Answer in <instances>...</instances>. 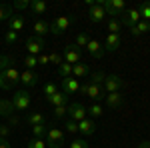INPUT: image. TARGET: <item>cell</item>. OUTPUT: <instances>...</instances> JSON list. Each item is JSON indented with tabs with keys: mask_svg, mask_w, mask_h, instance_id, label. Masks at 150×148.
Listing matches in <instances>:
<instances>
[{
	"mask_svg": "<svg viewBox=\"0 0 150 148\" xmlns=\"http://www.w3.org/2000/svg\"><path fill=\"white\" fill-rule=\"evenodd\" d=\"M80 92L84 94V96H88L90 100H94V102H100L102 98H106L104 88H102V86H98V84H92V82L82 84V86H80Z\"/></svg>",
	"mask_w": 150,
	"mask_h": 148,
	"instance_id": "6da1fadb",
	"label": "cell"
},
{
	"mask_svg": "<svg viewBox=\"0 0 150 148\" xmlns=\"http://www.w3.org/2000/svg\"><path fill=\"white\" fill-rule=\"evenodd\" d=\"M124 86H126V82L122 80V76H118V74H106L102 88L106 94H112V92H120Z\"/></svg>",
	"mask_w": 150,
	"mask_h": 148,
	"instance_id": "7a4b0ae2",
	"label": "cell"
},
{
	"mask_svg": "<svg viewBox=\"0 0 150 148\" xmlns=\"http://www.w3.org/2000/svg\"><path fill=\"white\" fill-rule=\"evenodd\" d=\"M72 22H74V16H58V18H54V20L50 22V32L54 36H60L62 32L68 30V26Z\"/></svg>",
	"mask_w": 150,
	"mask_h": 148,
	"instance_id": "3957f363",
	"label": "cell"
},
{
	"mask_svg": "<svg viewBox=\"0 0 150 148\" xmlns=\"http://www.w3.org/2000/svg\"><path fill=\"white\" fill-rule=\"evenodd\" d=\"M64 144V132L56 128V126H50L46 134V146L48 148H62Z\"/></svg>",
	"mask_w": 150,
	"mask_h": 148,
	"instance_id": "277c9868",
	"label": "cell"
},
{
	"mask_svg": "<svg viewBox=\"0 0 150 148\" xmlns=\"http://www.w3.org/2000/svg\"><path fill=\"white\" fill-rule=\"evenodd\" d=\"M30 94L28 90H16V94L12 96V104H14V110H20V112H26L30 108Z\"/></svg>",
	"mask_w": 150,
	"mask_h": 148,
	"instance_id": "5b68a950",
	"label": "cell"
},
{
	"mask_svg": "<svg viewBox=\"0 0 150 148\" xmlns=\"http://www.w3.org/2000/svg\"><path fill=\"white\" fill-rule=\"evenodd\" d=\"M44 48H46L44 38L30 36V38L26 40V50H28V54H30V56H38V54H42V50H44Z\"/></svg>",
	"mask_w": 150,
	"mask_h": 148,
	"instance_id": "8992f818",
	"label": "cell"
},
{
	"mask_svg": "<svg viewBox=\"0 0 150 148\" xmlns=\"http://www.w3.org/2000/svg\"><path fill=\"white\" fill-rule=\"evenodd\" d=\"M84 118H88L86 106H82L80 102L70 104V106H68V120H74V122H82Z\"/></svg>",
	"mask_w": 150,
	"mask_h": 148,
	"instance_id": "52a82bcc",
	"label": "cell"
},
{
	"mask_svg": "<svg viewBox=\"0 0 150 148\" xmlns=\"http://www.w3.org/2000/svg\"><path fill=\"white\" fill-rule=\"evenodd\" d=\"M82 58V48H78L76 44H68L64 48V62H68V64H78Z\"/></svg>",
	"mask_w": 150,
	"mask_h": 148,
	"instance_id": "ba28073f",
	"label": "cell"
},
{
	"mask_svg": "<svg viewBox=\"0 0 150 148\" xmlns=\"http://www.w3.org/2000/svg\"><path fill=\"white\" fill-rule=\"evenodd\" d=\"M80 90V80L74 78V76H68V78H62V92L66 96H72Z\"/></svg>",
	"mask_w": 150,
	"mask_h": 148,
	"instance_id": "9c48e42d",
	"label": "cell"
},
{
	"mask_svg": "<svg viewBox=\"0 0 150 148\" xmlns=\"http://www.w3.org/2000/svg\"><path fill=\"white\" fill-rule=\"evenodd\" d=\"M140 22V14L136 8H128V10H124V14L120 16V24H124V26H128V28H132L134 24Z\"/></svg>",
	"mask_w": 150,
	"mask_h": 148,
	"instance_id": "30bf717a",
	"label": "cell"
},
{
	"mask_svg": "<svg viewBox=\"0 0 150 148\" xmlns=\"http://www.w3.org/2000/svg\"><path fill=\"white\" fill-rule=\"evenodd\" d=\"M78 132L84 136H92L96 132V120L94 118H84L82 122H78Z\"/></svg>",
	"mask_w": 150,
	"mask_h": 148,
	"instance_id": "8fae6325",
	"label": "cell"
},
{
	"mask_svg": "<svg viewBox=\"0 0 150 148\" xmlns=\"http://www.w3.org/2000/svg\"><path fill=\"white\" fill-rule=\"evenodd\" d=\"M86 50H88V54L94 58H102L104 56V46L98 42V40H92L90 38V42L86 44Z\"/></svg>",
	"mask_w": 150,
	"mask_h": 148,
	"instance_id": "7c38bea8",
	"label": "cell"
},
{
	"mask_svg": "<svg viewBox=\"0 0 150 148\" xmlns=\"http://www.w3.org/2000/svg\"><path fill=\"white\" fill-rule=\"evenodd\" d=\"M120 42H122L120 34H108V36H106V42H104V50L114 52V50L120 48Z\"/></svg>",
	"mask_w": 150,
	"mask_h": 148,
	"instance_id": "4fadbf2b",
	"label": "cell"
},
{
	"mask_svg": "<svg viewBox=\"0 0 150 148\" xmlns=\"http://www.w3.org/2000/svg\"><path fill=\"white\" fill-rule=\"evenodd\" d=\"M106 106L108 108H120L122 102H124V96L120 94V92H112V94H106Z\"/></svg>",
	"mask_w": 150,
	"mask_h": 148,
	"instance_id": "5bb4252c",
	"label": "cell"
},
{
	"mask_svg": "<svg viewBox=\"0 0 150 148\" xmlns=\"http://www.w3.org/2000/svg\"><path fill=\"white\" fill-rule=\"evenodd\" d=\"M32 32H34V36H38V38H44V36L50 32V24H48L46 20H36L34 26H32Z\"/></svg>",
	"mask_w": 150,
	"mask_h": 148,
	"instance_id": "9a60e30c",
	"label": "cell"
},
{
	"mask_svg": "<svg viewBox=\"0 0 150 148\" xmlns=\"http://www.w3.org/2000/svg\"><path fill=\"white\" fill-rule=\"evenodd\" d=\"M88 16H90V20L92 22H102L104 16H106V12H104V8L96 2L94 6H90V10H88Z\"/></svg>",
	"mask_w": 150,
	"mask_h": 148,
	"instance_id": "2e32d148",
	"label": "cell"
},
{
	"mask_svg": "<svg viewBox=\"0 0 150 148\" xmlns=\"http://www.w3.org/2000/svg\"><path fill=\"white\" fill-rule=\"evenodd\" d=\"M46 100H48V104H50V106H54V108H56V106H66V100H68V96H66V94H64L62 90H58L56 94L48 96Z\"/></svg>",
	"mask_w": 150,
	"mask_h": 148,
	"instance_id": "e0dca14e",
	"label": "cell"
},
{
	"mask_svg": "<svg viewBox=\"0 0 150 148\" xmlns=\"http://www.w3.org/2000/svg\"><path fill=\"white\" fill-rule=\"evenodd\" d=\"M20 82L24 86H34L38 82V74L34 70H24V72H20Z\"/></svg>",
	"mask_w": 150,
	"mask_h": 148,
	"instance_id": "ac0fdd59",
	"label": "cell"
},
{
	"mask_svg": "<svg viewBox=\"0 0 150 148\" xmlns=\"http://www.w3.org/2000/svg\"><path fill=\"white\" fill-rule=\"evenodd\" d=\"M4 76H6V82H8V86H16L18 82H20V72L14 68V66H10V68L4 70Z\"/></svg>",
	"mask_w": 150,
	"mask_h": 148,
	"instance_id": "d6986e66",
	"label": "cell"
},
{
	"mask_svg": "<svg viewBox=\"0 0 150 148\" xmlns=\"http://www.w3.org/2000/svg\"><path fill=\"white\" fill-rule=\"evenodd\" d=\"M12 112H14V104H12V100L0 98V116H4V118H10Z\"/></svg>",
	"mask_w": 150,
	"mask_h": 148,
	"instance_id": "ffe728a7",
	"label": "cell"
},
{
	"mask_svg": "<svg viewBox=\"0 0 150 148\" xmlns=\"http://www.w3.org/2000/svg\"><path fill=\"white\" fill-rule=\"evenodd\" d=\"M146 32H150V22H146V20H140L138 24H134L130 28L132 36H140V34H146Z\"/></svg>",
	"mask_w": 150,
	"mask_h": 148,
	"instance_id": "44dd1931",
	"label": "cell"
},
{
	"mask_svg": "<svg viewBox=\"0 0 150 148\" xmlns=\"http://www.w3.org/2000/svg\"><path fill=\"white\" fill-rule=\"evenodd\" d=\"M26 122H28L30 126H38V124H44L46 118H44L42 112H28L26 114Z\"/></svg>",
	"mask_w": 150,
	"mask_h": 148,
	"instance_id": "7402d4cb",
	"label": "cell"
},
{
	"mask_svg": "<svg viewBox=\"0 0 150 148\" xmlns=\"http://www.w3.org/2000/svg\"><path fill=\"white\" fill-rule=\"evenodd\" d=\"M22 28H24V16H12L10 20H8V30L18 34Z\"/></svg>",
	"mask_w": 150,
	"mask_h": 148,
	"instance_id": "603a6c76",
	"label": "cell"
},
{
	"mask_svg": "<svg viewBox=\"0 0 150 148\" xmlns=\"http://www.w3.org/2000/svg\"><path fill=\"white\" fill-rule=\"evenodd\" d=\"M30 10L34 12V14H38V16H42V14H46L48 6L44 0H30Z\"/></svg>",
	"mask_w": 150,
	"mask_h": 148,
	"instance_id": "cb8c5ba5",
	"label": "cell"
},
{
	"mask_svg": "<svg viewBox=\"0 0 150 148\" xmlns=\"http://www.w3.org/2000/svg\"><path fill=\"white\" fill-rule=\"evenodd\" d=\"M86 74H88V64L78 62V64H74V66H72V76H74V78L80 80V78H84Z\"/></svg>",
	"mask_w": 150,
	"mask_h": 148,
	"instance_id": "d4e9b609",
	"label": "cell"
},
{
	"mask_svg": "<svg viewBox=\"0 0 150 148\" xmlns=\"http://www.w3.org/2000/svg\"><path fill=\"white\" fill-rule=\"evenodd\" d=\"M136 10H138V14H140V20H146V22H150V0L142 2Z\"/></svg>",
	"mask_w": 150,
	"mask_h": 148,
	"instance_id": "484cf974",
	"label": "cell"
},
{
	"mask_svg": "<svg viewBox=\"0 0 150 148\" xmlns=\"http://www.w3.org/2000/svg\"><path fill=\"white\" fill-rule=\"evenodd\" d=\"M86 112H88V116H90V118H100V116L104 114V108L98 102H94V104H90V106L86 108Z\"/></svg>",
	"mask_w": 150,
	"mask_h": 148,
	"instance_id": "4316f807",
	"label": "cell"
},
{
	"mask_svg": "<svg viewBox=\"0 0 150 148\" xmlns=\"http://www.w3.org/2000/svg\"><path fill=\"white\" fill-rule=\"evenodd\" d=\"M46 134H48V128H46V124H38V126H32V136L34 138H46Z\"/></svg>",
	"mask_w": 150,
	"mask_h": 148,
	"instance_id": "83f0119b",
	"label": "cell"
},
{
	"mask_svg": "<svg viewBox=\"0 0 150 148\" xmlns=\"http://www.w3.org/2000/svg\"><path fill=\"white\" fill-rule=\"evenodd\" d=\"M58 74H60L62 78H68V76H72V64H68V62H62V64L58 66Z\"/></svg>",
	"mask_w": 150,
	"mask_h": 148,
	"instance_id": "f1b7e54d",
	"label": "cell"
},
{
	"mask_svg": "<svg viewBox=\"0 0 150 148\" xmlns=\"http://www.w3.org/2000/svg\"><path fill=\"white\" fill-rule=\"evenodd\" d=\"M120 28H122V24H120L118 18H110V20H108V30H110V34H118Z\"/></svg>",
	"mask_w": 150,
	"mask_h": 148,
	"instance_id": "f546056e",
	"label": "cell"
},
{
	"mask_svg": "<svg viewBox=\"0 0 150 148\" xmlns=\"http://www.w3.org/2000/svg\"><path fill=\"white\" fill-rule=\"evenodd\" d=\"M4 42H6L8 46H14L16 42H18V34L12 32V30H6V32H4Z\"/></svg>",
	"mask_w": 150,
	"mask_h": 148,
	"instance_id": "4dcf8cb0",
	"label": "cell"
},
{
	"mask_svg": "<svg viewBox=\"0 0 150 148\" xmlns=\"http://www.w3.org/2000/svg\"><path fill=\"white\" fill-rule=\"evenodd\" d=\"M90 42V36H88V32H80V34L76 36V46L78 48H86V44Z\"/></svg>",
	"mask_w": 150,
	"mask_h": 148,
	"instance_id": "1f68e13d",
	"label": "cell"
},
{
	"mask_svg": "<svg viewBox=\"0 0 150 148\" xmlns=\"http://www.w3.org/2000/svg\"><path fill=\"white\" fill-rule=\"evenodd\" d=\"M12 16V8L10 6H0V22H4V20H10Z\"/></svg>",
	"mask_w": 150,
	"mask_h": 148,
	"instance_id": "d6a6232c",
	"label": "cell"
},
{
	"mask_svg": "<svg viewBox=\"0 0 150 148\" xmlns=\"http://www.w3.org/2000/svg\"><path fill=\"white\" fill-rule=\"evenodd\" d=\"M22 62H24V66H26V70H32V68H36V66H38V58H36V56H30V54L24 58Z\"/></svg>",
	"mask_w": 150,
	"mask_h": 148,
	"instance_id": "836d02e7",
	"label": "cell"
},
{
	"mask_svg": "<svg viewBox=\"0 0 150 148\" xmlns=\"http://www.w3.org/2000/svg\"><path fill=\"white\" fill-rule=\"evenodd\" d=\"M104 78H106V74L98 70V72H94V74H92V80H90V82H92V84H98V86H102V84H104Z\"/></svg>",
	"mask_w": 150,
	"mask_h": 148,
	"instance_id": "e575fe53",
	"label": "cell"
},
{
	"mask_svg": "<svg viewBox=\"0 0 150 148\" xmlns=\"http://www.w3.org/2000/svg\"><path fill=\"white\" fill-rule=\"evenodd\" d=\"M28 148H46V140H42V138H32V140L28 142Z\"/></svg>",
	"mask_w": 150,
	"mask_h": 148,
	"instance_id": "d590c367",
	"label": "cell"
},
{
	"mask_svg": "<svg viewBox=\"0 0 150 148\" xmlns=\"http://www.w3.org/2000/svg\"><path fill=\"white\" fill-rule=\"evenodd\" d=\"M48 58H50V64H56V66H60V64L64 62V56H62V54H58V52L48 54Z\"/></svg>",
	"mask_w": 150,
	"mask_h": 148,
	"instance_id": "8d00e7d4",
	"label": "cell"
},
{
	"mask_svg": "<svg viewBox=\"0 0 150 148\" xmlns=\"http://www.w3.org/2000/svg\"><path fill=\"white\" fill-rule=\"evenodd\" d=\"M68 148H88V142L82 140V138H74V140L68 144Z\"/></svg>",
	"mask_w": 150,
	"mask_h": 148,
	"instance_id": "74e56055",
	"label": "cell"
},
{
	"mask_svg": "<svg viewBox=\"0 0 150 148\" xmlns=\"http://www.w3.org/2000/svg\"><path fill=\"white\" fill-rule=\"evenodd\" d=\"M10 64H12V58L10 56L0 54V72H2V70H6V68H10Z\"/></svg>",
	"mask_w": 150,
	"mask_h": 148,
	"instance_id": "f35d334b",
	"label": "cell"
},
{
	"mask_svg": "<svg viewBox=\"0 0 150 148\" xmlns=\"http://www.w3.org/2000/svg\"><path fill=\"white\" fill-rule=\"evenodd\" d=\"M58 92V86L56 84H52V82H48L46 86H44V94H46V98L48 96H52V94H56Z\"/></svg>",
	"mask_w": 150,
	"mask_h": 148,
	"instance_id": "ab89813d",
	"label": "cell"
},
{
	"mask_svg": "<svg viewBox=\"0 0 150 148\" xmlns=\"http://www.w3.org/2000/svg\"><path fill=\"white\" fill-rule=\"evenodd\" d=\"M64 128H66L68 132H72V134H76V132H78V122H74V120H66Z\"/></svg>",
	"mask_w": 150,
	"mask_h": 148,
	"instance_id": "60d3db41",
	"label": "cell"
},
{
	"mask_svg": "<svg viewBox=\"0 0 150 148\" xmlns=\"http://www.w3.org/2000/svg\"><path fill=\"white\" fill-rule=\"evenodd\" d=\"M14 8H16V10H26V8H30V0H18V2H14Z\"/></svg>",
	"mask_w": 150,
	"mask_h": 148,
	"instance_id": "b9f144b4",
	"label": "cell"
},
{
	"mask_svg": "<svg viewBox=\"0 0 150 148\" xmlns=\"http://www.w3.org/2000/svg\"><path fill=\"white\" fill-rule=\"evenodd\" d=\"M64 114H68V106H56L54 108V118H62Z\"/></svg>",
	"mask_w": 150,
	"mask_h": 148,
	"instance_id": "7bdbcfd3",
	"label": "cell"
},
{
	"mask_svg": "<svg viewBox=\"0 0 150 148\" xmlns=\"http://www.w3.org/2000/svg\"><path fill=\"white\" fill-rule=\"evenodd\" d=\"M38 64H50V58H48V54H44V52H42V54H38Z\"/></svg>",
	"mask_w": 150,
	"mask_h": 148,
	"instance_id": "ee69618b",
	"label": "cell"
},
{
	"mask_svg": "<svg viewBox=\"0 0 150 148\" xmlns=\"http://www.w3.org/2000/svg\"><path fill=\"white\" fill-rule=\"evenodd\" d=\"M8 134H10V128H8L6 124H2V128H0V136H2V138H6Z\"/></svg>",
	"mask_w": 150,
	"mask_h": 148,
	"instance_id": "f6af8a7d",
	"label": "cell"
},
{
	"mask_svg": "<svg viewBox=\"0 0 150 148\" xmlns=\"http://www.w3.org/2000/svg\"><path fill=\"white\" fill-rule=\"evenodd\" d=\"M0 148H12V144L8 142V138H0Z\"/></svg>",
	"mask_w": 150,
	"mask_h": 148,
	"instance_id": "bcb514c9",
	"label": "cell"
},
{
	"mask_svg": "<svg viewBox=\"0 0 150 148\" xmlns=\"http://www.w3.org/2000/svg\"><path fill=\"white\" fill-rule=\"evenodd\" d=\"M8 120H10V124H14V126H18V124H20V118H18V116H14V114H12Z\"/></svg>",
	"mask_w": 150,
	"mask_h": 148,
	"instance_id": "7dc6e473",
	"label": "cell"
},
{
	"mask_svg": "<svg viewBox=\"0 0 150 148\" xmlns=\"http://www.w3.org/2000/svg\"><path fill=\"white\" fill-rule=\"evenodd\" d=\"M136 148H150V142H148V140H144V142H140Z\"/></svg>",
	"mask_w": 150,
	"mask_h": 148,
	"instance_id": "c3c4849f",
	"label": "cell"
},
{
	"mask_svg": "<svg viewBox=\"0 0 150 148\" xmlns=\"http://www.w3.org/2000/svg\"><path fill=\"white\" fill-rule=\"evenodd\" d=\"M0 128H2V124H0ZM0 138H2V136H0Z\"/></svg>",
	"mask_w": 150,
	"mask_h": 148,
	"instance_id": "681fc988",
	"label": "cell"
},
{
	"mask_svg": "<svg viewBox=\"0 0 150 148\" xmlns=\"http://www.w3.org/2000/svg\"><path fill=\"white\" fill-rule=\"evenodd\" d=\"M62 148H64V146H62Z\"/></svg>",
	"mask_w": 150,
	"mask_h": 148,
	"instance_id": "f907efd6",
	"label": "cell"
}]
</instances>
